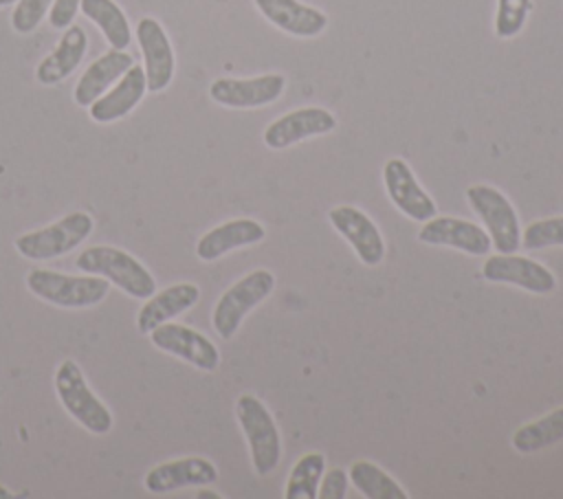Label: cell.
<instances>
[{
    "mask_svg": "<svg viewBox=\"0 0 563 499\" xmlns=\"http://www.w3.org/2000/svg\"><path fill=\"white\" fill-rule=\"evenodd\" d=\"M81 0H53L48 11V22L53 29H66L73 24V18Z\"/></svg>",
    "mask_w": 563,
    "mask_h": 499,
    "instance_id": "31",
    "label": "cell"
},
{
    "mask_svg": "<svg viewBox=\"0 0 563 499\" xmlns=\"http://www.w3.org/2000/svg\"><path fill=\"white\" fill-rule=\"evenodd\" d=\"M561 440H563V407H556L543 418L519 426L512 435V446L519 453H537Z\"/></svg>",
    "mask_w": 563,
    "mask_h": 499,
    "instance_id": "24",
    "label": "cell"
},
{
    "mask_svg": "<svg viewBox=\"0 0 563 499\" xmlns=\"http://www.w3.org/2000/svg\"><path fill=\"white\" fill-rule=\"evenodd\" d=\"M55 391L62 407L92 435H106L112 429L110 409L92 393L84 372L70 358L62 361L55 372Z\"/></svg>",
    "mask_w": 563,
    "mask_h": 499,
    "instance_id": "3",
    "label": "cell"
},
{
    "mask_svg": "<svg viewBox=\"0 0 563 499\" xmlns=\"http://www.w3.org/2000/svg\"><path fill=\"white\" fill-rule=\"evenodd\" d=\"M532 9V0H497V13H495V33L497 37L510 40L515 37Z\"/></svg>",
    "mask_w": 563,
    "mask_h": 499,
    "instance_id": "27",
    "label": "cell"
},
{
    "mask_svg": "<svg viewBox=\"0 0 563 499\" xmlns=\"http://www.w3.org/2000/svg\"><path fill=\"white\" fill-rule=\"evenodd\" d=\"M218 479V468L205 457H183L150 468L143 488L152 495H165L189 486H209Z\"/></svg>",
    "mask_w": 563,
    "mask_h": 499,
    "instance_id": "15",
    "label": "cell"
},
{
    "mask_svg": "<svg viewBox=\"0 0 563 499\" xmlns=\"http://www.w3.org/2000/svg\"><path fill=\"white\" fill-rule=\"evenodd\" d=\"M51 4L53 0H18L11 13V26L22 35L33 33L51 11Z\"/></svg>",
    "mask_w": 563,
    "mask_h": 499,
    "instance_id": "29",
    "label": "cell"
},
{
    "mask_svg": "<svg viewBox=\"0 0 563 499\" xmlns=\"http://www.w3.org/2000/svg\"><path fill=\"white\" fill-rule=\"evenodd\" d=\"M482 275L488 281L495 284H512L519 286L528 292H537V295H548L554 290L556 281L554 275L539 262L530 259V257H519V255H493L484 262L482 266Z\"/></svg>",
    "mask_w": 563,
    "mask_h": 499,
    "instance_id": "13",
    "label": "cell"
},
{
    "mask_svg": "<svg viewBox=\"0 0 563 499\" xmlns=\"http://www.w3.org/2000/svg\"><path fill=\"white\" fill-rule=\"evenodd\" d=\"M145 92H147L145 70L141 66L132 64L108 92H103L97 101H92L88 106L90 119L97 123L119 121L139 106V101L143 99Z\"/></svg>",
    "mask_w": 563,
    "mask_h": 499,
    "instance_id": "17",
    "label": "cell"
},
{
    "mask_svg": "<svg viewBox=\"0 0 563 499\" xmlns=\"http://www.w3.org/2000/svg\"><path fill=\"white\" fill-rule=\"evenodd\" d=\"M79 9L88 20H92L101 29L103 37L112 48L125 51L130 46L132 42L130 22L123 9L114 0H81Z\"/></svg>",
    "mask_w": 563,
    "mask_h": 499,
    "instance_id": "23",
    "label": "cell"
},
{
    "mask_svg": "<svg viewBox=\"0 0 563 499\" xmlns=\"http://www.w3.org/2000/svg\"><path fill=\"white\" fill-rule=\"evenodd\" d=\"M418 240L433 246H451L468 255H486L493 246L490 235L479 224L449 215L427 220L418 231Z\"/></svg>",
    "mask_w": 563,
    "mask_h": 499,
    "instance_id": "16",
    "label": "cell"
},
{
    "mask_svg": "<svg viewBox=\"0 0 563 499\" xmlns=\"http://www.w3.org/2000/svg\"><path fill=\"white\" fill-rule=\"evenodd\" d=\"M235 415L249 442L251 462L257 475H268L282 459V440L271 411L251 393H244L235 402Z\"/></svg>",
    "mask_w": 563,
    "mask_h": 499,
    "instance_id": "4",
    "label": "cell"
},
{
    "mask_svg": "<svg viewBox=\"0 0 563 499\" xmlns=\"http://www.w3.org/2000/svg\"><path fill=\"white\" fill-rule=\"evenodd\" d=\"M383 182L389 200L411 220L427 222L435 215L438 207L431 196L420 187L411 167L402 158H389L383 167Z\"/></svg>",
    "mask_w": 563,
    "mask_h": 499,
    "instance_id": "11",
    "label": "cell"
},
{
    "mask_svg": "<svg viewBox=\"0 0 563 499\" xmlns=\"http://www.w3.org/2000/svg\"><path fill=\"white\" fill-rule=\"evenodd\" d=\"M260 13L277 29L297 37H317L328 26L323 11L299 0H253Z\"/></svg>",
    "mask_w": 563,
    "mask_h": 499,
    "instance_id": "18",
    "label": "cell"
},
{
    "mask_svg": "<svg viewBox=\"0 0 563 499\" xmlns=\"http://www.w3.org/2000/svg\"><path fill=\"white\" fill-rule=\"evenodd\" d=\"M266 235L264 226L251 218H238V220H229L211 231H207L198 244H196V255L202 262H213L220 259L222 255L242 248V246H251L262 242Z\"/></svg>",
    "mask_w": 563,
    "mask_h": 499,
    "instance_id": "20",
    "label": "cell"
},
{
    "mask_svg": "<svg viewBox=\"0 0 563 499\" xmlns=\"http://www.w3.org/2000/svg\"><path fill=\"white\" fill-rule=\"evenodd\" d=\"M521 246L526 251H539L545 246H563V215L537 220L526 226L521 235Z\"/></svg>",
    "mask_w": 563,
    "mask_h": 499,
    "instance_id": "28",
    "label": "cell"
},
{
    "mask_svg": "<svg viewBox=\"0 0 563 499\" xmlns=\"http://www.w3.org/2000/svg\"><path fill=\"white\" fill-rule=\"evenodd\" d=\"M325 470V457L321 453H306L297 459L286 484V499H317L319 481Z\"/></svg>",
    "mask_w": 563,
    "mask_h": 499,
    "instance_id": "26",
    "label": "cell"
},
{
    "mask_svg": "<svg viewBox=\"0 0 563 499\" xmlns=\"http://www.w3.org/2000/svg\"><path fill=\"white\" fill-rule=\"evenodd\" d=\"M26 288L57 308H90L106 299L110 281L101 275L73 277L48 268H33L26 275Z\"/></svg>",
    "mask_w": 563,
    "mask_h": 499,
    "instance_id": "2",
    "label": "cell"
},
{
    "mask_svg": "<svg viewBox=\"0 0 563 499\" xmlns=\"http://www.w3.org/2000/svg\"><path fill=\"white\" fill-rule=\"evenodd\" d=\"M275 288V277L273 273L260 268L253 270L249 275H244L242 279H238L216 303L213 308V330L220 334V339L229 341L242 319L249 314V310H253L260 301H264Z\"/></svg>",
    "mask_w": 563,
    "mask_h": 499,
    "instance_id": "6",
    "label": "cell"
},
{
    "mask_svg": "<svg viewBox=\"0 0 563 499\" xmlns=\"http://www.w3.org/2000/svg\"><path fill=\"white\" fill-rule=\"evenodd\" d=\"M18 0H0V7H9V4H15Z\"/></svg>",
    "mask_w": 563,
    "mask_h": 499,
    "instance_id": "33",
    "label": "cell"
},
{
    "mask_svg": "<svg viewBox=\"0 0 563 499\" xmlns=\"http://www.w3.org/2000/svg\"><path fill=\"white\" fill-rule=\"evenodd\" d=\"M198 299H200V288L196 284L183 281V284L167 286L165 290L147 297V301L141 306L136 314V328L143 334H150L156 325L167 323L174 317L183 314L185 310L194 308Z\"/></svg>",
    "mask_w": 563,
    "mask_h": 499,
    "instance_id": "19",
    "label": "cell"
},
{
    "mask_svg": "<svg viewBox=\"0 0 563 499\" xmlns=\"http://www.w3.org/2000/svg\"><path fill=\"white\" fill-rule=\"evenodd\" d=\"M330 224L352 244L356 257L367 264L376 266L385 257V242L378 231V226L372 222L369 215H365L361 209L352 204H341L330 209L328 213Z\"/></svg>",
    "mask_w": 563,
    "mask_h": 499,
    "instance_id": "12",
    "label": "cell"
},
{
    "mask_svg": "<svg viewBox=\"0 0 563 499\" xmlns=\"http://www.w3.org/2000/svg\"><path fill=\"white\" fill-rule=\"evenodd\" d=\"M466 200L486 224L488 229L486 233L490 235L493 246L504 255L515 253L521 244V237H519V218L510 200L490 185L468 187Z\"/></svg>",
    "mask_w": 563,
    "mask_h": 499,
    "instance_id": "7",
    "label": "cell"
},
{
    "mask_svg": "<svg viewBox=\"0 0 563 499\" xmlns=\"http://www.w3.org/2000/svg\"><path fill=\"white\" fill-rule=\"evenodd\" d=\"M88 51V35L79 24H70L64 29L53 53H48L35 68V79L42 86H55L64 81L84 59Z\"/></svg>",
    "mask_w": 563,
    "mask_h": 499,
    "instance_id": "21",
    "label": "cell"
},
{
    "mask_svg": "<svg viewBox=\"0 0 563 499\" xmlns=\"http://www.w3.org/2000/svg\"><path fill=\"white\" fill-rule=\"evenodd\" d=\"M350 479L367 499H407V492L396 479L367 459H358L350 466Z\"/></svg>",
    "mask_w": 563,
    "mask_h": 499,
    "instance_id": "25",
    "label": "cell"
},
{
    "mask_svg": "<svg viewBox=\"0 0 563 499\" xmlns=\"http://www.w3.org/2000/svg\"><path fill=\"white\" fill-rule=\"evenodd\" d=\"M334 127H336V119L325 108H317V106L299 108L275 119L264 130V143L271 149H286L303 138L328 134Z\"/></svg>",
    "mask_w": 563,
    "mask_h": 499,
    "instance_id": "14",
    "label": "cell"
},
{
    "mask_svg": "<svg viewBox=\"0 0 563 499\" xmlns=\"http://www.w3.org/2000/svg\"><path fill=\"white\" fill-rule=\"evenodd\" d=\"M196 497H198V499H209V497H211V499H220V495H218V492H211V490H200V492H196Z\"/></svg>",
    "mask_w": 563,
    "mask_h": 499,
    "instance_id": "32",
    "label": "cell"
},
{
    "mask_svg": "<svg viewBox=\"0 0 563 499\" xmlns=\"http://www.w3.org/2000/svg\"><path fill=\"white\" fill-rule=\"evenodd\" d=\"M150 341L161 352L178 356L202 372H213L220 365L218 347L205 334L187 325L161 323L150 332Z\"/></svg>",
    "mask_w": 563,
    "mask_h": 499,
    "instance_id": "8",
    "label": "cell"
},
{
    "mask_svg": "<svg viewBox=\"0 0 563 499\" xmlns=\"http://www.w3.org/2000/svg\"><path fill=\"white\" fill-rule=\"evenodd\" d=\"M136 40L145 59V81L150 92H161L172 84L174 77V48L158 20L141 18L136 24Z\"/></svg>",
    "mask_w": 563,
    "mask_h": 499,
    "instance_id": "10",
    "label": "cell"
},
{
    "mask_svg": "<svg viewBox=\"0 0 563 499\" xmlns=\"http://www.w3.org/2000/svg\"><path fill=\"white\" fill-rule=\"evenodd\" d=\"M75 266L88 275H101L125 295L134 299H147L156 292L152 273L128 251L114 246H88L75 259Z\"/></svg>",
    "mask_w": 563,
    "mask_h": 499,
    "instance_id": "1",
    "label": "cell"
},
{
    "mask_svg": "<svg viewBox=\"0 0 563 499\" xmlns=\"http://www.w3.org/2000/svg\"><path fill=\"white\" fill-rule=\"evenodd\" d=\"M286 77L279 73L260 75L251 79L220 77L209 86V97L227 108H262L282 97Z\"/></svg>",
    "mask_w": 563,
    "mask_h": 499,
    "instance_id": "9",
    "label": "cell"
},
{
    "mask_svg": "<svg viewBox=\"0 0 563 499\" xmlns=\"http://www.w3.org/2000/svg\"><path fill=\"white\" fill-rule=\"evenodd\" d=\"M134 64L132 55L125 51H108L101 57H97L86 73L79 77L73 99L77 106L88 108L92 101H97L119 77H123V73Z\"/></svg>",
    "mask_w": 563,
    "mask_h": 499,
    "instance_id": "22",
    "label": "cell"
},
{
    "mask_svg": "<svg viewBox=\"0 0 563 499\" xmlns=\"http://www.w3.org/2000/svg\"><path fill=\"white\" fill-rule=\"evenodd\" d=\"M347 490V475L343 468H330L321 481H319V490L317 497L319 499H343Z\"/></svg>",
    "mask_w": 563,
    "mask_h": 499,
    "instance_id": "30",
    "label": "cell"
},
{
    "mask_svg": "<svg viewBox=\"0 0 563 499\" xmlns=\"http://www.w3.org/2000/svg\"><path fill=\"white\" fill-rule=\"evenodd\" d=\"M95 229V220L84 211H73L62 220L20 235L15 248L26 259H55L77 248Z\"/></svg>",
    "mask_w": 563,
    "mask_h": 499,
    "instance_id": "5",
    "label": "cell"
}]
</instances>
